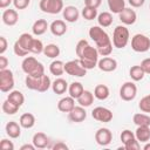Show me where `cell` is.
<instances>
[{
    "instance_id": "83f0119b",
    "label": "cell",
    "mask_w": 150,
    "mask_h": 150,
    "mask_svg": "<svg viewBox=\"0 0 150 150\" xmlns=\"http://www.w3.org/2000/svg\"><path fill=\"white\" fill-rule=\"evenodd\" d=\"M7 100L9 101V102H12L13 104H15L16 107H21L22 104H23V102H25V96H23V94L21 93V91H19V90H13V91H9V94H8V96H7Z\"/></svg>"
},
{
    "instance_id": "f5cc1de1",
    "label": "cell",
    "mask_w": 150,
    "mask_h": 150,
    "mask_svg": "<svg viewBox=\"0 0 150 150\" xmlns=\"http://www.w3.org/2000/svg\"><path fill=\"white\" fill-rule=\"evenodd\" d=\"M129 1V4L132 6V7H141V6H143V4H144V1L145 0H128Z\"/></svg>"
},
{
    "instance_id": "ab89813d",
    "label": "cell",
    "mask_w": 150,
    "mask_h": 150,
    "mask_svg": "<svg viewBox=\"0 0 150 150\" xmlns=\"http://www.w3.org/2000/svg\"><path fill=\"white\" fill-rule=\"evenodd\" d=\"M138 108L143 112H150V94L144 96L143 98H141V101L138 103Z\"/></svg>"
},
{
    "instance_id": "d6986e66",
    "label": "cell",
    "mask_w": 150,
    "mask_h": 150,
    "mask_svg": "<svg viewBox=\"0 0 150 150\" xmlns=\"http://www.w3.org/2000/svg\"><path fill=\"white\" fill-rule=\"evenodd\" d=\"M19 20V14L15 9H6L2 13V22L7 26H14Z\"/></svg>"
},
{
    "instance_id": "7bdbcfd3",
    "label": "cell",
    "mask_w": 150,
    "mask_h": 150,
    "mask_svg": "<svg viewBox=\"0 0 150 150\" xmlns=\"http://www.w3.org/2000/svg\"><path fill=\"white\" fill-rule=\"evenodd\" d=\"M30 0H13V5L16 9H25L28 7Z\"/></svg>"
},
{
    "instance_id": "6da1fadb",
    "label": "cell",
    "mask_w": 150,
    "mask_h": 150,
    "mask_svg": "<svg viewBox=\"0 0 150 150\" xmlns=\"http://www.w3.org/2000/svg\"><path fill=\"white\" fill-rule=\"evenodd\" d=\"M76 55L79 56V60L81 64L87 69H93L97 66L98 63V52L95 47L90 46L87 40L82 39L77 42L76 48H75Z\"/></svg>"
},
{
    "instance_id": "f546056e",
    "label": "cell",
    "mask_w": 150,
    "mask_h": 150,
    "mask_svg": "<svg viewBox=\"0 0 150 150\" xmlns=\"http://www.w3.org/2000/svg\"><path fill=\"white\" fill-rule=\"evenodd\" d=\"M49 71L52 75L55 76H61L64 73V63L61 60H55L50 63L49 66Z\"/></svg>"
},
{
    "instance_id": "11a10c76",
    "label": "cell",
    "mask_w": 150,
    "mask_h": 150,
    "mask_svg": "<svg viewBox=\"0 0 150 150\" xmlns=\"http://www.w3.org/2000/svg\"><path fill=\"white\" fill-rule=\"evenodd\" d=\"M35 145L34 144H23L20 146V150H34Z\"/></svg>"
},
{
    "instance_id": "ac0fdd59",
    "label": "cell",
    "mask_w": 150,
    "mask_h": 150,
    "mask_svg": "<svg viewBox=\"0 0 150 150\" xmlns=\"http://www.w3.org/2000/svg\"><path fill=\"white\" fill-rule=\"evenodd\" d=\"M62 14H63V19L68 22H76L79 16H80V13H79V9L75 7V6H67L63 8L62 11Z\"/></svg>"
},
{
    "instance_id": "7dc6e473",
    "label": "cell",
    "mask_w": 150,
    "mask_h": 150,
    "mask_svg": "<svg viewBox=\"0 0 150 150\" xmlns=\"http://www.w3.org/2000/svg\"><path fill=\"white\" fill-rule=\"evenodd\" d=\"M101 2H102V0H84V6L93 7V8H98Z\"/></svg>"
},
{
    "instance_id": "c3c4849f",
    "label": "cell",
    "mask_w": 150,
    "mask_h": 150,
    "mask_svg": "<svg viewBox=\"0 0 150 150\" xmlns=\"http://www.w3.org/2000/svg\"><path fill=\"white\" fill-rule=\"evenodd\" d=\"M139 66L143 68V70L145 71V74H150V57L144 59V60L141 62Z\"/></svg>"
},
{
    "instance_id": "52a82bcc",
    "label": "cell",
    "mask_w": 150,
    "mask_h": 150,
    "mask_svg": "<svg viewBox=\"0 0 150 150\" xmlns=\"http://www.w3.org/2000/svg\"><path fill=\"white\" fill-rule=\"evenodd\" d=\"M40 9L48 14H57L63 11V0H40Z\"/></svg>"
},
{
    "instance_id": "5b68a950",
    "label": "cell",
    "mask_w": 150,
    "mask_h": 150,
    "mask_svg": "<svg viewBox=\"0 0 150 150\" xmlns=\"http://www.w3.org/2000/svg\"><path fill=\"white\" fill-rule=\"evenodd\" d=\"M129 30L125 26H117L112 34V45L116 48H124L129 42Z\"/></svg>"
},
{
    "instance_id": "9a60e30c",
    "label": "cell",
    "mask_w": 150,
    "mask_h": 150,
    "mask_svg": "<svg viewBox=\"0 0 150 150\" xmlns=\"http://www.w3.org/2000/svg\"><path fill=\"white\" fill-rule=\"evenodd\" d=\"M32 142H33V144L35 145V148H38V149L50 148V145H49V143H50L49 137H48L45 132H41V131H40V132L34 134Z\"/></svg>"
},
{
    "instance_id": "4fadbf2b",
    "label": "cell",
    "mask_w": 150,
    "mask_h": 150,
    "mask_svg": "<svg viewBox=\"0 0 150 150\" xmlns=\"http://www.w3.org/2000/svg\"><path fill=\"white\" fill-rule=\"evenodd\" d=\"M97 67H98L100 70H102V71L110 73V71H114V70L117 68V61H116L115 59H112V57L104 56V57H102L101 60H98Z\"/></svg>"
},
{
    "instance_id": "9c48e42d",
    "label": "cell",
    "mask_w": 150,
    "mask_h": 150,
    "mask_svg": "<svg viewBox=\"0 0 150 150\" xmlns=\"http://www.w3.org/2000/svg\"><path fill=\"white\" fill-rule=\"evenodd\" d=\"M14 87V76L12 70L4 69L0 70V90L2 93H8Z\"/></svg>"
},
{
    "instance_id": "5bb4252c",
    "label": "cell",
    "mask_w": 150,
    "mask_h": 150,
    "mask_svg": "<svg viewBox=\"0 0 150 150\" xmlns=\"http://www.w3.org/2000/svg\"><path fill=\"white\" fill-rule=\"evenodd\" d=\"M86 117H87V112L84 110V107H82V105L74 107V109L68 112V118L75 123L83 122L86 120Z\"/></svg>"
},
{
    "instance_id": "836d02e7",
    "label": "cell",
    "mask_w": 150,
    "mask_h": 150,
    "mask_svg": "<svg viewBox=\"0 0 150 150\" xmlns=\"http://www.w3.org/2000/svg\"><path fill=\"white\" fill-rule=\"evenodd\" d=\"M43 54L49 57V59H55L60 55V48L57 45H54V43H49L47 46H45L43 48Z\"/></svg>"
},
{
    "instance_id": "ba28073f",
    "label": "cell",
    "mask_w": 150,
    "mask_h": 150,
    "mask_svg": "<svg viewBox=\"0 0 150 150\" xmlns=\"http://www.w3.org/2000/svg\"><path fill=\"white\" fill-rule=\"evenodd\" d=\"M64 71L70 76L83 77L87 74V69L81 64L80 60H71L64 63Z\"/></svg>"
},
{
    "instance_id": "f6af8a7d",
    "label": "cell",
    "mask_w": 150,
    "mask_h": 150,
    "mask_svg": "<svg viewBox=\"0 0 150 150\" xmlns=\"http://www.w3.org/2000/svg\"><path fill=\"white\" fill-rule=\"evenodd\" d=\"M139 148H141L139 142H138L136 138L132 139V141H130L129 143L124 144V149H127V150H138Z\"/></svg>"
},
{
    "instance_id": "9f6ffc18",
    "label": "cell",
    "mask_w": 150,
    "mask_h": 150,
    "mask_svg": "<svg viewBox=\"0 0 150 150\" xmlns=\"http://www.w3.org/2000/svg\"><path fill=\"white\" fill-rule=\"evenodd\" d=\"M143 149H144V150H150V143H146V144L143 146Z\"/></svg>"
},
{
    "instance_id": "b9f144b4",
    "label": "cell",
    "mask_w": 150,
    "mask_h": 150,
    "mask_svg": "<svg viewBox=\"0 0 150 150\" xmlns=\"http://www.w3.org/2000/svg\"><path fill=\"white\" fill-rule=\"evenodd\" d=\"M96 49H97V52H98V54H100L101 56H108V55H110L111 52H112V43L107 45V46L98 47V48H96Z\"/></svg>"
},
{
    "instance_id": "60d3db41",
    "label": "cell",
    "mask_w": 150,
    "mask_h": 150,
    "mask_svg": "<svg viewBox=\"0 0 150 150\" xmlns=\"http://www.w3.org/2000/svg\"><path fill=\"white\" fill-rule=\"evenodd\" d=\"M136 137H135V134L132 132V131H130V130H128V129H125V130H123L122 132H121V142L123 143V144H127V143H129L130 141H132V139H135Z\"/></svg>"
},
{
    "instance_id": "ffe728a7",
    "label": "cell",
    "mask_w": 150,
    "mask_h": 150,
    "mask_svg": "<svg viewBox=\"0 0 150 150\" xmlns=\"http://www.w3.org/2000/svg\"><path fill=\"white\" fill-rule=\"evenodd\" d=\"M49 29H50V32H52L53 35H55V36H62L67 32V26H66V22L63 20H54L50 23Z\"/></svg>"
},
{
    "instance_id": "277c9868",
    "label": "cell",
    "mask_w": 150,
    "mask_h": 150,
    "mask_svg": "<svg viewBox=\"0 0 150 150\" xmlns=\"http://www.w3.org/2000/svg\"><path fill=\"white\" fill-rule=\"evenodd\" d=\"M89 36L96 43V48L112 43L110 38H109V35L107 34L105 30H103V28L101 26H93V27H90L89 28Z\"/></svg>"
},
{
    "instance_id": "8d00e7d4",
    "label": "cell",
    "mask_w": 150,
    "mask_h": 150,
    "mask_svg": "<svg viewBox=\"0 0 150 150\" xmlns=\"http://www.w3.org/2000/svg\"><path fill=\"white\" fill-rule=\"evenodd\" d=\"M82 16L86 20H94V19H96L97 18V8L84 6L83 9H82Z\"/></svg>"
},
{
    "instance_id": "1f68e13d",
    "label": "cell",
    "mask_w": 150,
    "mask_h": 150,
    "mask_svg": "<svg viewBox=\"0 0 150 150\" xmlns=\"http://www.w3.org/2000/svg\"><path fill=\"white\" fill-rule=\"evenodd\" d=\"M68 91H69V96H71L73 98H76L77 100L82 95V93L84 91V89H83V86L80 82H73L68 87Z\"/></svg>"
},
{
    "instance_id": "816d5d0a",
    "label": "cell",
    "mask_w": 150,
    "mask_h": 150,
    "mask_svg": "<svg viewBox=\"0 0 150 150\" xmlns=\"http://www.w3.org/2000/svg\"><path fill=\"white\" fill-rule=\"evenodd\" d=\"M7 66H8V59L4 55L0 56V70H4V69H7Z\"/></svg>"
},
{
    "instance_id": "30bf717a",
    "label": "cell",
    "mask_w": 150,
    "mask_h": 150,
    "mask_svg": "<svg viewBox=\"0 0 150 150\" xmlns=\"http://www.w3.org/2000/svg\"><path fill=\"white\" fill-rule=\"evenodd\" d=\"M137 95V87L134 82H124L120 89V96L123 101H132Z\"/></svg>"
},
{
    "instance_id": "8fae6325",
    "label": "cell",
    "mask_w": 150,
    "mask_h": 150,
    "mask_svg": "<svg viewBox=\"0 0 150 150\" xmlns=\"http://www.w3.org/2000/svg\"><path fill=\"white\" fill-rule=\"evenodd\" d=\"M91 116H93L94 120H96L98 122H103V123H108L112 120L111 110H109L108 108H104V107L94 108L93 111H91Z\"/></svg>"
},
{
    "instance_id": "e0dca14e",
    "label": "cell",
    "mask_w": 150,
    "mask_h": 150,
    "mask_svg": "<svg viewBox=\"0 0 150 150\" xmlns=\"http://www.w3.org/2000/svg\"><path fill=\"white\" fill-rule=\"evenodd\" d=\"M74 107H75V98H73L71 96H66L57 102V109L62 112H69L74 109Z\"/></svg>"
},
{
    "instance_id": "484cf974",
    "label": "cell",
    "mask_w": 150,
    "mask_h": 150,
    "mask_svg": "<svg viewBox=\"0 0 150 150\" xmlns=\"http://www.w3.org/2000/svg\"><path fill=\"white\" fill-rule=\"evenodd\" d=\"M135 137L138 142L146 143L150 139V127H137Z\"/></svg>"
},
{
    "instance_id": "3957f363",
    "label": "cell",
    "mask_w": 150,
    "mask_h": 150,
    "mask_svg": "<svg viewBox=\"0 0 150 150\" xmlns=\"http://www.w3.org/2000/svg\"><path fill=\"white\" fill-rule=\"evenodd\" d=\"M21 67H22V70L29 75V76H34V77H38V76H41L45 74V67L41 62H39L34 56H27L23 59L22 63H21Z\"/></svg>"
},
{
    "instance_id": "74e56055",
    "label": "cell",
    "mask_w": 150,
    "mask_h": 150,
    "mask_svg": "<svg viewBox=\"0 0 150 150\" xmlns=\"http://www.w3.org/2000/svg\"><path fill=\"white\" fill-rule=\"evenodd\" d=\"M19 107H16L15 104H13L12 102H9L8 100H5L2 102V111L7 115H14L15 112H18Z\"/></svg>"
},
{
    "instance_id": "f1b7e54d",
    "label": "cell",
    "mask_w": 150,
    "mask_h": 150,
    "mask_svg": "<svg viewBox=\"0 0 150 150\" xmlns=\"http://www.w3.org/2000/svg\"><path fill=\"white\" fill-rule=\"evenodd\" d=\"M134 123L137 127H150V116L143 112H137L132 117Z\"/></svg>"
},
{
    "instance_id": "7402d4cb",
    "label": "cell",
    "mask_w": 150,
    "mask_h": 150,
    "mask_svg": "<svg viewBox=\"0 0 150 150\" xmlns=\"http://www.w3.org/2000/svg\"><path fill=\"white\" fill-rule=\"evenodd\" d=\"M52 89L56 95H62L68 90V83L64 79H56L54 82H52Z\"/></svg>"
},
{
    "instance_id": "d590c367",
    "label": "cell",
    "mask_w": 150,
    "mask_h": 150,
    "mask_svg": "<svg viewBox=\"0 0 150 150\" xmlns=\"http://www.w3.org/2000/svg\"><path fill=\"white\" fill-rule=\"evenodd\" d=\"M129 75L134 81H141L145 75V71L141 66H132L129 70Z\"/></svg>"
},
{
    "instance_id": "4316f807",
    "label": "cell",
    "mask_w": 150,
    "mask_h": 150,
    "mask_svg": "<svg viewBox=\"0 0 150 150\" xmlns=\"http://www.w3.org/2000/svg\"><path fill=\"white\" fill-rule=\"evenodd\" d=\"M109 95H110V91L105 84H97L94 89V96L100 101L107 100L109 97Z\"/></svg>"
},
{
    "instance_id": "4dcf8cb0",
    "label": "cell",
    "mask_w": 150,
    "mask_h": 150,
    "mask_svg": "<svg viewBox=\"0 0 150 150\" xmlns=\"http://www.w3.org/2000/svg\"><path fill=\"white\" fill-rule=\"evenodd\" d=\"M77 102H79L80 105H82L84 108L86 107H89L94 102V94L91 91H89V90H84L82 93V95L77 98Z\"/></svg>"
},
{
    "instance_id": "f907efd6",
    "label": "cell",
    "mask_w": 150,
    "mask_h": 150,
    "mask_svg": "<svg viewBox=\"0 0 150 150\" xmlns=\"http://www.w3.org/2000/svg\"><path fill=\"white\" fill-rule=\"evenodd\" d=\"M7 49V40L5 36H0V54L2 55Z\"/></svg>"
},
{
    "instance_id": "681fc988",
    "label": "cell",
    "mask_w": 150,
    "mask_h": 150,
    "mask_svg": "<svg viewBox=\"0 0 150 150\" xmlns=\"http://www.w3.org/2000/svg\"><path fill=\"white\" fill-rule=\"evenodd\" d=\"M50 148H52L53 150H67V149H68V145H67L66 143L59 141V142H56L54 145H52Z\"/></svg>"
},
{
    "instance_id": "7a4b0ae2",
    "label": "cell",
    "mask_w": 150,
    "mask_h": 150,
    "mask_svg": "<svg viewBox=\"0 0 150 150\" xmlns=\"http://www.w3.org/2000/svg\"><path fill=\"white\" fill-rule=\"evenodd\" d=\"M25 83H26V87L28 89L36 90L39 93H45L52 87V81H50L49 76H47L46 74L38 76V77L27 75L25 79Z\"/></svg>"
},
{
    "instance_id": "ee69618b",
    "label": "cell",
    "mask_w": 150,
    "mask_h": 150,
    "mask_svg": "<svg viewBox=\"0 0 150 150\" xmlns=\"http://www.w3.org/2000/svg\"><path fill=\"white\" fill-rule=\"evenodd\" d=\"M0 148L4 150H13L14 149V144L12 143V141L7 139V138H2L0 142Z\"/></svg>"
},
{
    "instance_id": "e575fe53",
    "label": "cell",
    "mask_w": 150,
    "mask_h": 150,
    "mask_svg": "<svg viewBox=\"0 0 150 150\" xmlns=\"http://www.w3.org/2000/svg\"><path fill=\"white\" fill-rule=\"evenodd\" d=\"M97 22L101 27H109L112 23V15L109 12H102L97 15Z\"/></svg>"
},
{
    "instance_id": "f35d334b",
    "label": "cell",
    "mask_w": 150,
    "mask_h": 150,
    "mask_svg": "<svg viewBox=\"0 0 150 150\" xmlns=\"http://www.w3.org/2000/svg\"><path fill=\"white\" fill-rule=\"evenodd\" d=\"M43 48H45V46H43L42 41L39 40V39H34L33 43H32V47H30V53L41 54V53H43Z\"/></svg>"
},
{
    "instance_id": "44dd1931",
    "label": "cell",
    "mask_w": 150,
    "mask_h": 150,
    "mask_svg": "<svg viewBox=\"0 0 150 150\" xmlns=\"http://www.w3.org/2000/svg\"><path fill=\"white\" fill-rule=\"evenodd\" d=\"M33 40H34V38H33L30 34H28V33H22L15 42H16L21 48H23L25 50H27L28 53H30V47H32Z\"/></svg>"
},
{
    "instance_id": "603a6c76",
    "label": "cell",
    "mask_w": 150,
    "mask_h": 150,
    "mask_svg": "<svg viewBox=\"0 0 150 150\" xmlns=\"http://www.w3.org/2000/svg\"><path fill=\"white\" fill-rule=\"evenodd\" d=\"M6 134L11 137V138H18L21 135V125L20 123L18 124L14 121H11L6 124Z\"/></svg>"
},
{
    "instance_id": "d4e9b609",
    "label": "cell",
    "mask_w": 150,
    "mask_h": 150,
    "mask_svg": "<svg viewBox=\"0 0 150 150\" xmlns=\"http://www.w3.org/2000/svg\"><path fill=\"white\" fill-rule=\"evenodd\" d=\"M19 123L22 128L25 129H30L34 127L35 124V116L30 112H25L20 116V120H19Z\"/></svg>"
},
{
    "instance_id": "db71d44e",
    "label": "cell",
    "mask_w": 150,
    "mask_h": 150,
    "mask_svg": "<svg viewBox=\"0 0 150 150\" xmlns=\"http://www.w3.org/2000/svg\"><path fill=\"white\" fill-rule=\"evenodd\" d=\"M13 2V0H0V8H6V7H8Z\"/></svg>"
},
{
    "instance_id": "cb8c5ba5",
    "label": "cell",
    "mask_w": 150,
    "mask_h": 150,
    "mask_svg": "<svg viewBox=\"0 0 150 150\" xmlns=\"http://www.w3.org/2000/svg\"><path fill=\"white\" fill-rule=\"evenodd\" d=\"M47 29H48V23H47V21L45 20V19H39V20H36L34 23H33V26H32V32H33V34L34 35H42V34H45L46 32H47Z\"/></svg>"
},
{
    "instance_id": "8992f818",
    "label": "cell",
    "mask_w": 150,
    "mask_h": 150,
    "mask_svg": "<svg viewBox=\"0 0 150 150\" xmlns=\"http://www.w3.org/2000/svg\"><path fill=\"white\" fill-rule=\"evenodd\" d=\"M131 48L137 53H145L150 49V39L144 34H135L131 39Z\"/></svg>"
},
{
    "instance_id": "bcb514c9",
    "label": "cell",
    "mask_w": 150,
    "mask_h": 150,
    "mask_svg": "<svg viewBox=\"0 0 150 150\" xmlns=\"http://www.w3.org/2000/svg\"><path fill=\"white\" fill-rule=\"evenodd\" d=\"M13 50H14V54H15L16 56H26V55H28V52H27V50H25L23 48H21L16 42H14Z\"/></svg>"
},
{
    "instance_id": "2e32d148",
    "label": "cell",
    "mask_w": 150,
    "mask_h": 150,
    "mask_svg": "<svg viewBox=\"0 0 150 150\" xmlns=\"http://www.w3.org/2000/svg\"><path fill=\"white\" fill-rule=\"evenodd\" d=\"M118 15H120L121 22L124 25H134L136 22V19H137L136 12L131 8H124Z\"/></svg>"
},
{
    "instance_id": "6f0895ef",
    "label": "cell",
    "mask_w": 150,
    "mask_h": 150,
    "mask_svg": "<svg viewBox=\"0 0 150 150\" xmlns=\"http://www.w3.org/2000/svg\"><path fill=\"white\" fill-rule=\"evenodd\" d=\"M149 8H150V6H149Z\"/></svg>"
},
{
    "instance_id": "d6a6232c",
    "label": "cell",
    "mask_w": 150,
    "mask_h": 150,
    "mask_svg": "<svg viewBox=\"0 0 150 150\" xmlns=\"http://www.w3.org/2000/svg\"><path fill=\"white\" fill-rule=\"evenodd\" d=\"M108 7L112 13L120 14L125 8V1L124 0H108Z\"/></svg>"
},
{
    "instance_id": "7c38bea8",
    "label": "cell",
    "mask_w": 150,
    "mask_h": 150,
    "mask_svg": "<svg viewBox=\"0 0 150 150\" xmlns=\"http://www.w3.org/2000/svg\"><path fill=\"white\" fill-rule=\"evenodd\" d=\"M111 139H112V134L108 128H100L95 132V141L98 145L105 146V145L110 144Z\"/></svg>"
}]
</instances>
